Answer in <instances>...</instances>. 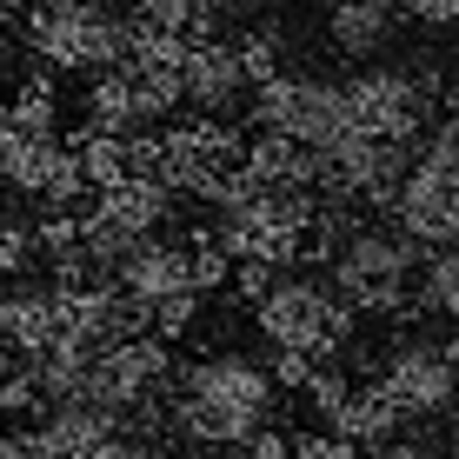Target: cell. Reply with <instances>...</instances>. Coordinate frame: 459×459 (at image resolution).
Returning <instances> with one entry per match:
<instances>
[{
  "label": "cell",
  "instance_id": "cell-17",
  "mask_svg": "<svg viewBox=\"0 0 459 459\" xmlns=\"http://www.w3.org/2000/svg\"><path fill=\"white\" fill-rule=\"evenodd\" d=\"M406 313H413V320H453L459 313V253L453 247H426L420 253Z\"/></svg>",
  "mask_w": 459,
  "mask_h": 459
},
{
  "label": "cell",
  "instance_id": "cell-27",
  "mask_svg": "<svg viewBox=\"0 0 459 459\" xmlns=\"http://www.w3.org/2000/svg\"><path fill=\"white\" fill-rule=\"evenodd\" d=\"M233 453H240V459H287V426H273V420L253 426V433H247Z\"/></svg>",
  "mask_w": 459,
  "mask_h": 459
},
{
  "label": "cell",
  "instance_id": "cell-15",
  "mask_svg": "<svg viewBox=\"0 0 459 459\" xmlns=\"http://www.w3.org/2000/svg\"><path fill=\"white\" fill-rule=\"evenodd\" d=\"M393 21H400V7H386V0H333L326 34H333V47L346 60H367L393 40Z\"/></svg>",
  "mask_w": 459,
  "mask_h": 459
},
{
  "label": "cell",
  "instance_id": "cell-9",
  "mask_svg": "<svg viewBox=\"0 0 459 459\" xmlns=\"http://www.w3.org/2000/svg\"><path fill=\"white\" fill-rule=\"evenodd\" d=\"M167 373H173V346L153 340V333H134V340H114L107 353H93L81 400L120 420L126 406H140L147 393H167Z\"/></svg>",
  "mask_w": 459,
  "mask_h": 459
},
{
  "label": "cell",
  "instance_id": "cell-30",
  "mask_svg": "<svg viewBox=\"0 0 459 459\" xmlns=\"http://www.w3.org/2000/svg\"><path fill=\"white\" fill-rule=\"evenodd\" d=\"M186 7H200V13H240L247 0H186Z\"/></svg>",
  "mask_w": 459,
  "mask_h": 459
},
{
  "label": "cell",
  "instance_id": "cell-11",
  "mask_svg": "<svg viewBox=\"0 0 459 459\" xmlns=\"http://www.w3.org/2000/svg\"><path fill=\"white\" fill-rule=\"evenodd\" d=\"M107 273H114V287H120L126 299L153 307L160 293H180V287H186V247L167 240V233H147V240H134L114 266H107Z\"/></svg>",
  "mask_w": 459,
  "mask_h": 459
},
{
  "label": "cell",
  "instance_id": "cell-3",
  "mask_svg": "<svg viewBox=\"0 0 459 459\" xmlns=\"http://www.w3.org/2000/svg\"><path fill=\"white\" fill-rule=\"evenodd\" d=\"M253 326H260L266 346H299L313 367H326L353 346L359 313L320 273H273V287L253 299Z\"/></svg>",
  "mask_w": 459,
  "mask_h": 459
},
{
  "label": "cell",
  "instance_id": "cell-33",
  "mask_svg": "<svg viewBox=\"0 0 459 459\" xmlns=\"http://www.w3.org/2000/svg\"><path fill=\"white\" fill-rule=\"evenodd\" d=\"M0 459H13V453H7V433H0Z\"/></svg>",
  "mask_w": 459,
  "mask_h": 459
},
{
  "label": "cell",
  "instance_id": "cell-26",
  "mask_svg": "<svg viewBox=\"0 0 459 459\" xmlns=\"http://www.w3.org/2000/svg\"><path fill=\"white\" fill-rule=\"evenodd\" d=\"M266 287H273V266L266 260H233V273H227V293L240 299V307H253Z\"/></svg>",
  "mask_w": 459,
  "mask_h": 459
},
{
  "label": "cell",
  "instance_id": "cell-28",
  "mask_svg": "<svg viewBox=\"0 0 459 459\" xmlns=\"http://www.w3.org/2000/svg\"><path fill=\"white\" fill-rule=\"evenodd\" d=\"M406 13L426 27V34H453V21H459V0H400Z\"/></svg>",
  "mask_w": 459,
  "mask_h": 459
},
{
  "label": "cell",
  "instance_id": "cell-13",
  "mask_svg": "<svg viewBox=\"0 0 459 459\" xmlns=\"http://www.w3.org/2000/svg\"><path fill=\"white\" fill-rule=\"evenodd\" d=\"M240 173L253 186H313L320 180V153L287 140V134H260V140H247Z\"/></svg>",
  "mask_w": 459,
  "mask_h": 459
},
{
  "label": "cell",
  "instance_id": "cell-20",
  "mask_svg": "<svg viewBox=\"0 0 459 459\" xmlns=\"http://www.w3.org/2000/svg\"><path fill=\"white\" fill-rule=\"evenodd\" d=\"M233 54H240L247 87H260V81H273V74H280V34H273V27H253L247 40H233Z\"/></svg>",
  "mask_w": 459,
  "mask_h": 459
},
{
  "label": "cell",
  "instance_id": "cell-24",
  "mask_svg": "<svg viewBox=\"0 0 459 459\" xmlns=\"http://www.w3.org/2000/svg\"><path fill=\"white\" fill-rule=\"evenodd\" d=\"M260 373L273 379V393H299V386H307V373H313V359L299 353V346H266Z\"/></svg>",
  "mask_w": 459,
  "mask_h": 459
},
{
  "label": "cell",
  "instance_id": "cell-8",
  "mask_svg": "<svg viewBox=\"0 0 459 459\" xmlns=\"http://www.w3.org/2000/svg\"><path fill=\"white\" fill-rule=\"evenodd\" d=\"M240 114L260 126V134H287V140H299V147H320V140L340 134L333 81H307V74H287V67H280L273 81L253 87Z\"/></svg>",
  "mask_w": 459,
  "mask_h": 459
},
{
  "label": "cell",
  "instance_id": "cell-31",
  "mask_svg": "<svg viewBox=\"0 0 459 459\" xmlns=\"http://www.w3.org/2000/svg\"><path fill=\"white\" fill-rule=\"evenodd\" d=\"M13 367H21V353H7V346H0V379H7Z\"/></svg>",
  "mask_w": 459,
  "mask_h": 459
},
{
  "label": "cell",
  "instance_id": "cell-21",
  "mask_svg": "<svg viewBox=\"0 0 459 459\" xmlns=\"http://www.w3.org/2000/svg\"><path fill=\"white\" fill-rule=\"evenodd\" d=\"M299 393H307V406H313V413H320V426H326V420L340 413V400L353 393V373H340V359H326V367L307 373V386H299Z\"/></svg>",
  "mask_w": 459,
  "mask_h": 459
},
{
  "label": "cell",
  "instance_id": "cell-23",
  "mask_svg": "<svg viewBox=\"0 0 459 459\" xmlns=\"http://www.w3.org/2000/svg\"><path fill=\"white\" fill-rule=\"evenodd\" d=\"M21 266H34V227L27 220H0V287H13Z\"/></svg>",
  "mask_w": 459,
  "mask_h": 459
},
{
  "label": "cell",
  "instance_id": "cell-19",
  "mask_svg": "<svg viewBox=\"0 0 459 459\" xmlns=\"http://www.w3.org/2000/svg\"><path fill=\"white\" fill-rule=\"evenodd\" d=\"M200 320H207V299H200L194 287H180V293H160V299H153V307H147V333L153 340H194L200 333Z\"/></svg>",
  "mask_w": 459,
  "mask_h": 459
},
{
  "label": "cell",
  "instance_id": "cell-12",
  "mask_svg": "<svg viewBox=\"0 0 459 459\" xmlns=\"http://www.w3.org/2000/svg\"><path fill=\"white\" fill-rule=\"evenodd\" d=\"M47 340H54V293L27 287V280L0 287V346L27 359V353H40Z\"/></svg>",
  "mask_w": 459,
  "mask_h": 459
},
{
  "label": "cell",
  "instance_id": "cell-18",
  "mask_svg": "<svg viewBox=\"0 0 459 459\" xmlns=\"http://www.w3.org/2000/svg\"><path fill=\"white\" fill-rule=\"evenodd\" d=\"M60 140H34V134H13V126H0V180L13 186V194H34L47 160H54Z\"/></svg>",
  "mask_w": 459,
  "mask_h": 459
},
{
  "label": "cell",
  "instance_id": "cell-25",
  "mask_svg": "<svg viewBox=\"0 0 459 459\" xmlns=\"http://www.w3.org/2000/svg\"><path fill=\"white\" fill-rule=\"evenodd\" d=\"M287 459H359L353 439H340L333 426H320V433H293L287 439Z\"/></svg>",
  "mask_w": 459,
  "mask_h": 459
},
{
  "label": "cell",
  "instance_id": "cell-14",
  "mask_svg": "<svg viewBox=\"0 0 459 459\" xmlns=\"http://www.w3.org/2000/svg\"><path fill=\"white\" fill-rule=\"evenodd\" d=\"M326 426H333L340 439H353V446H379V439L406 433L400 406L386 400V386H379V379H367V386H359V379H353V393H346V400H340V413L326 420Z\"/></svg>",
  "mask_w": 459,
  "mask_h": 459
},
{
  "label": "cell",
  "instance_id": "cell-22",
  "mask_svg": "<svg viewBox=\"0 0 459 459\" xmlns=\"http://www.w3.org/2000/svg\"><path fill=\"white\" fill-rule=\"evenodd\" d=\"M0 413H7V420H40V413H47V400H40L34 373H27V359L0 379Z\"/></svg>",
  "mask_w": 459,
  "mask_h": 459
},
{
  "label": "cell",
  "instance_id": "cell-10",
  "mask_svg": "<svg viewBox=\"0 0 459 459\" xmlns=\"http://www.w3.org/2000/svg\"><path fill=\"white\" fill-rule=\"evenodd\" d=\"M247 74H240V54L227 40H194L180 60V100L207 120H233L247 107Z\"/></svg>",
  "mask_w": 459,
  "mask_h": 459
},
{
  "label": "cell",
  "instance_id": "cell-32",
  "mask_svg": "<svg viewBox=\"0 0 459 459\" xmlns=\"http://www.w3.org/2000/svg\"><path fill=\"white\" fill-rule=\"evenodd\" d=\"M0 60H7V7H0Z\"/></svg>",
  "mask_w": 459,
  "mask_h": 459
},
{
  "label": "cell",
  "instance_id": "cell-1",
  "mask_svg": "<svg viewBox=\"0 0 459 459\" xmlns=\"http://www.w3.org/2000/svg\"><path fill=\"white\" fill-rule=\"evenodd\" d=\"M273 379L247 353H200L167 373V439L186 446H240L253 426L273 420Z\"/></svg>",
  "mask_w": 459,
  "mask_h": 459
},
{
  "label": "cell",
  "instance_id": "cell-6",
  "mask_svg": "<svg viewBox=\"0 0 459 459\" xmlns=\"http://www.w3.org/2000/svg\"><path fill=\"white\" fill-rule=\"evenodd\" d=\"M240 153L247 140L233 134L227 120H207V114H186L160 126V167H153V180L167 186V194H186V200H207L227 186V173H240Z\"/></svg>",
  "mask_w": 459,
  "mask_h": 459
},
{
  "label": "cell",
  "instance_id": "cell-7",
  "mask_svg": "<svg viewBox=\"0 0 459 459\" xmlns=\"http://www.w3.org/2000/svg\"><path fill=\"white\" fill-rule=\"evenodd\" d=\"M373 379L386 386V400L400 406L406 426H433L453 420V333H406L386 359L373 367Z\"/></svg>",
  "mask_w": 459,
  "mask_h": 459
},
{
  "label": "cell",
  "instance_id": "cell-29",
  "mask_svg": "<svg viewBox=\"0 0 459 459\" xmlns=\"http://www.w3.org/2000/svg\"><path fill=\"white\" fill-rule=\"evenodd\" d=\"M7 453H13V459H54V446H47V433H40L34 420H21V426L7 433Z\"/></svg>",
  "mask_w": 459,
  "mask_h": 459
},
{
  "label": "cell",
  "instance_id": "cell-5",
  "mask_svg": "<svg viewBox=\"0 0 459 459\" xmlns=\"http://www.w3.org/2000/svg\"><path fill=\"white\" fill-rule=\"evenodd\" d=\"M333 107H340V134L406 140V147H413L439 100L420 87L413 67H359V74H346V81H333Z\"/></svg>",
  "mask_w": 459,
  "mask_h": 459
},
{
  "label": "cell",
  "instance_id": "cell-2",
  "mask_svg": "<svg viewBox=\"0 0 459 459\" xmlns=\"http://www.w3.org/2000/svg\"><path fill=\"white\" fill-rule=\"evenodd\" d=\"M420 253L426 247H413L400 227H386V220H359V227L333 247V260H326V287H333L353 313H379V320H406V326H413L406 293H413Z\"/></svg>",
  "mask_w": 459,
  "mask_h": 459
},
{
  "label": "cell",
  "instance_id": "cell-16",
  "mask_svg": "<svg viewBox=\"0 0 459 459\" xmlns=\"http://www.w3.org/2000/svg\"><path fill=\"white\" fill-rule=\"evenodd\" d=\"M114 426H120L114 413H100V406H87V400H60V406L40 413V433H47V446H54V459H93V446H100Z\"/></svg>",
  "mask_w": 459,
  "mask_h": 459
},
{
  "label": "cell",
  "instance_id": "cell-4",
  "mask_svg": "<svg viewBox=\"0 0 459 459\" xmlns=\"http://www.w3.org/2000/svg\"><path fill=\"white\" fill-rule=\"evenodd\" d=\"M27 54L54 74H107L120 67L126 47V13L100 7V0H34L21 13Z\"/></svg>",
  "mask_w": 459,
  "mask_h": 459
}]
</instances>
